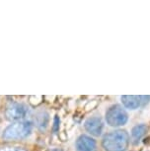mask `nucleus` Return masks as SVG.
<instances>
[{
	"mask_svg": "<svg viewBox=\"0 0 150 151\" xmlns=\"http://www.w3.org/2000/svg\"><path fill=\"white\" fill-rule=\"evenodd\" d=\"M128 144L129 135L123 129L108 133L102 140V146L106 151H126Z\"/></svg>",
	"mask_w": 150,
	"mask_h": 151,
	"instance_id": "1",
	"label": "nucleus"
},
{
	"mask_svg": "<svg viewBox=\"0 0 150 151\" xmlns=\"http://www.w3.org/2000/svg\"><path fill=\"white\" fill-rule=\"evenodd\" d=\"M121 102L123 106L129 110H135L140 106V96H121Z\"/></svg>",
	"mask_w": 150,
	"mask_h": 151,
	"instance_id": "7",
	"label": "nucleus"
},
{
	"mask_svg": "<svg viewBox=\"0 0 150 151\" xmlns=\"http://www.w3.org/2000/svg\"><path fill=\"white\" fill-rule=\"evenodd\" d=\"M7 151H26L23 148H20V147H15V148H11V149L7 150Z\"/></svg>",
	"mask_w": 150,
	"mask_h": 151,
	"instance_id": "11",
	"label": "nucleus"
},
{
	"mask_svg": "<svg viewBox=\"0 0 150 151\" xmlns=\"http://www.w3.org/2000/svg\"><path fill=\"white\" fill-rule=\"evenodd\" d=\"M84 127L85 129L91 135L100 136L102 134V132H103L104 124L102 122L101 118H99V116H92V118H89L85 122Z\"/></svg>",
	"mask_w": 150,
	"mask_h": 151,
	"instance_id": "5",
	"label": "nucleus"
},
{
	"mask_svg": "<svg viewBox=\"0 0 150 151\" xmlns=\"http://www.w3.org/2000/svg\"><path fill=\"white\" fill-rule=\"evenodd\" d=\"M76 149L77 151H96L97 143L91 136L82 134L76 140Z\"/></svg>",
	"mask_w": 150,
	"mask_h": 151,
	"instance_id": "6",
	"label": "nucleus"
},
{
	"mask_svg": "<svg viewBox=\"0 0 150 151\" xmlns=\"http://www.w3.org/2000/svg\"><path fill=\"white\" fill-rule=\"evenodd\" d=\"M49 115L46 112H39L36 115V124L39 129H47L49 124Z\"/></svg>",
	"mask_w": 150,
	"mask_h": 151,
	"instance_id": "9",
	"label": "nucleus"
},
{
	"mask_svg": "<svg viewBox=\"0 0 150 151\" xmlns=\"http://www.w3.org/2000/svg\"><path fill=\"white\" fill-rule=\"evenodd\" d=\"M31 132H32V124L30 122H15L4 129L2 133V138L7 141L19 140V139L28 137Z\"/></svg>",
	"mask_w": 150,
	"mask_h": 151,
	"instance_id": "2",
	"label": "nucleus"
},
{
	"mask_svg": "<svg viewBox=\"0 0 150 151\" xmlns=\"http://www.w3.org/2000/svg\"><path fill=\"white\" fill-rule=\"evenodd\" d=\"M128 116L126 110L120 105H114L110 107L106 113V121L111 127H121L126 124Z\"/></svg>",
	"mask_w": 150,
	"mask_h": 151,
	"instance_id": "3",
	"label": "nucleus"
},
{
	"mask_svg": "<svg viewBox=\"0 0 150 151\" xmlns=\"http://www.w3.org/2000/svg\"><path fill=\"white\" fill-rule=\"evenodd\" d=\"M28 114V108L22 103H11L5 111L6 119L12 122H20Z\"/></svg>",
	"mask_w": 150,
	"mask_h": 151,
	"instance_id": "4",
	"label": "nucleus"
},
{
	"mask_svg": "<svg viewBox=\"0 0 150 151\" xmlns=\"http://www.w3.org/2000/svg\"><path fill=\"white\" fill-rule=\"evenodd\" d=\"M58 122H59V119L56 116L55 119V130H57V127H58Z\"/></svg>",
	"mask_w": 150,
	"mask_h": 151,
	"instance_id": "10",
	"label": "nucleus"
},
{
	"mask_svg": "<svg viewBox=\"0 0 150 151\" xmlns=\"http://www.w3.org/2000/svg\"><path fill=\"white\" fill-rule=\"evenodd\" d=\"M147 132V127L145 124H137L131 130V137L133 140L138 141L141 137H143Z\"/></svg>",
	"mask_w": 150,
	"mask_h": 151,
	"instance_id": "8",
	"label": "nucleus"
}]
</instances>
